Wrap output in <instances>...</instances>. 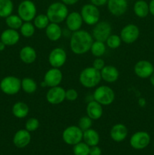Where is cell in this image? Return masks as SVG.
Instances as JSON below:
<instances>
[{
    "instance_id": "6da1fadb",
    "label": "cell",
    "mask_w": 154,
    "mask_h": 155,
    "mask_svg": "<svg viewBox=\"0 0 154 155\" xmlns=\"http://www.w3.org/2000/svg\"><path fill=\"white\" fill-rule=\"evenodd\" d=\"M93 42L94 38L91 34L86 30H79L71 35L69 47L72 53L81 55L90 51Z\"/></svg>"
},
{
    "instance_id": "7a4b0ae2",
    "label": "cell",
    "mask_w": 154,
    "mask_h": 155,
    "mask_svg": "<svg viewBox=\"0 0 154 155\" xmlns=\"http://www.w3.org/2000/svg\"><path fill=\"white\" fill-rule=\"evenodd\" d=\"M101 71L95 69L93 67H88L81 71L79 80L81 85L88 89H92L99 85L101 83Z\"/></svg>"
},
{
    "instance_id": "3957f363",
    "label": "cell",
    "mask_w": 154,
    "mask_h": 155,
    "mask_svg": "<svg viewBox=\"0 0 154 155\" xmlns=\"http://www.w3.org/2000/svg\"><path fill=\"white\" fill-rule=\"evenodd\" d=\"M69 14L67 6L60 2H55L50 5L46 11V15L48 16L51 23L60 24L66 20Z\"/></svg>"
},
{
    "instance_id": "277c9868",
    "label": "cell",
    "mask_w": 154,
    "mask_h": 155,
    "mask_svg": "<svg viewBox=\"0 0 154 155\" xmlns=\"http://www.w3.org/2000/svg\"><path fill=\"white\" fill-rule=\"evenodd\" d=\"M94 100L98 101L102 106L111 104L115 100V92L110 86H100L95 89L93 93Z\"/></svg>"
},
{
    "instance_id": "5b68a950",
    "label": "cell",
    "mask_w": 154,
    "mask_h": 155,
    "mask_svg": "<svg viewBox=\"0 0 154 155\" xmlns=\"http://www.w3.org/2000/svg\"><path fill=\"white\" fill-rule=\"evenodd\" d=\"M0 89L5 95H16L21 89V80L15 76H7L0 82Z\"/></svg>"
},
{
    "instance_id": "8992f818",
    "label": "cell",
    "mask_w": 154,
    "mask_h": 155,
    "mask_svg": "<svg viewBox=\"0 0 154 155\" xmlns=\"http://www.w3.org/2000/svg\"><path fill=\"white\" fill-rule=\"evenodd\" d=\"M80 14L82 18L83 22L85 23L87 25L95 26L100 21L101 12L98 9V7L91 3L84 5L82 7Z\"/></svg>"
},
{
    "instance_id": "52a82bcc",
    "label": "cell",
    "mask_w": 154,
    "mask_h": 155,
    "mask_svg": "<svg viewBox=\"0 0 154 155\" xmlns=\"http://www.w3.org/2000/svg\"><path fill=\"white\" fill-rule=\"evenodd\" d=\"M37 9L35 3L31 0H24L18 8V15L24 22L33 21L36 16Z\"/></svg>"
},
{
    "instance_id": "ba28073f",
    "label": "cell",
    "mask_w": 154,
    "mask_h": 155,
    "mask_svg": "<svg viewBox=\"0 0 154 155\" xmlns=\"http://www.w3.org/2000/svg\"><path fill=\"white\" fill-rule=\"evenodd\" d=\"M83 131L78 126H69L62 133L63 141L68 145H75L82 141Z\"/></svg>"
},
{
    "instance_id": "9c48e42d",
    "label": "cell",
    "mask_w": 154,
    "mask_h": 155,
    "mask_svg": "<svg viewBox=\"0 0 154 155\" xmlns=\"http://www.w3.org/2000/svg\"><path fill=\"white\" fill-rule=\"evenodd\" d=\"M112 34L111 24L105 21L97 23L92 30V36L96 41L106 42L109 36Z\"/></svg>"
},
{
    "instance_id": "30bf717a",
    "label": "cell",
    "mask_w": 154,
    "mask_h": 155,
    "mask_svg": "<svg viewBox=\"0 0 154 155\" xmlns=\"http://www.w3.org/2000/svg\"><path fill=\"white\" fill-rule=\"evenodd\" d=\"M63 80V74L60 68H51L44 75L43 82L42 83V86H48V87H54L60 86Z\"/></svg>"
},
{
    "instance_id": "8fae6325",
    "label": "cell",
    "mask_w": 154,
    "mask_h": 155,
    "mask_svg": "<svg viewBox=\"0 0 154 155\" xmlns=\"http://www.w3.org/2000/svg\"><path fill=\"white\" fill-rule=\"evenodd\" d=\"M140 36V30L135 24H129L122 27L120 31V36L122 42L126 44L134 43Z\"/></svg>"
},
{
    "instance_id": "7c38bea8",
    "label": "cell",
    "mask_w": 154,
    "mask_h": 155,
    "mask_svg": "<svg viewBox=\"0 0 154 155\" xmlns=\"http://www.w3.org/2000/svg\"><path fill=\"white\" fill-rule=\"evenodd\" d=\"M66 52L63 48L57 47L51 51L48 55V62L51 68H60L66 61Z\"/></svg>"
},
{
    "instance_id": "4fadbf2b",
    "label": "cell",
    "mask_w": 154,
    "mask_h": 155,
    "mask_svg": "<svg viewBox=\"0 0 154 155\" xmlns=\"http://www.w3.org/2000/svg\"><path fill=\"white\" fill-rule=\"evenodd\" d=\"M129 142L130 145L134 149L142 150L149 145L150 142V136L146 132H136L131 136Z\"/></svg>"
},
{
    "instance_id": "5bb4252c",
    "label": "cell",
    "mask_w": 154,
    "mask_h": 155,
    "mask_svg": "<svg viewBox=\"0 0 154 155\" xmlns=\"http://www.w3.org/2000/svg\"><path fill=\"white\" fill-rule=\"evenodd\" d=\"M66 99V90L60 86L51 87L46 93V100L49 104L57 105Z\"/></svg>"
},
{
    "instance_id": "9a60e30c",
    "label": "cell",
    "mask_w": 154,
    "mask_h": 155,
    "mask_svg": "<svg viewBox=\"0 0 154 155\" xmlns=\"http://www.w3.org/2000/svg\"><path fill=\"white\" fill-rule=\"evenodd\" d=\"M134 74L141 79H146L154 72V67L152 63L146 60H141L135 64L134 68Z\"/></svg>"
},
{
    "instance_id": "2e32d148",
    "label": "cell",
    "mask_w": 154,
    "mask_h": 155,
    "mask_svg": "<svg viewBox=\"0 0 154 155\" xmlns=\"http://www.w3.org/2000/svg\"><path fill=\"white\" fill-rule=\"evenodd\" d=\"M107 4L110 13L116 17L123 15L128 8L127 0H108Z\"/></svg>"
},
{
    "instance_id": "e0dca14e",
    "label": "cell",
    "mask_w": 154,
    "mask_h": 155,
    "mask_svg": "<svg viewBox=\"0 0 154 155\" xmlns=\"http://www.w3.org/2000/svg\"><path fill=\"white\" fill-rule=\"evenodd\" d=\"M65 21L67 29L72 33L79 30L83 24L81 14L77 12H72L68 14Z\"/></svg>"
},
{
    "instance_id": "ac0fdd59",
    "label": "cell",
    "mask_w": 154,
    "mask_h": 155,
    "mask_svg": "<svg viewBox=\"0 0 154 155\" xmlns=\"http://www.w3.org/2000/svg\"><path fill=\"white\" fill-rule=\"evenodd\" d=\"M31 141V134L26 129L19 130L15 133L13 137V143L17 148H26Z\"/></svg>"
},
{
    "instance_id": "d6986e66",
    "label": "cell",
    "mask_w": 154,
    "mask_h": 155,
    "mask_svg": "<svg viewBox=\"0 0 154 155\" xmlns=\"http://www.w3.org/2000/svg\"><path fill=\"white\" fill-rule=\"evenodd\" d=\"M21 35L19 32L13 29H6L0 35V40L5 44L6 46H12L20 41Z\"/></svg>"
},
{
    "instance_id": "ffe728a7",
    "label": "cell",
    "mask_w": 154,
    "mask_h": 155,
    "mask_svg": "<svg viewBox=\"0 0 154 155\" xmlns=\"http://www.w3.org/2000/svg\"><path fill=\"white\" fill-rule=\"evenodd\" d=\"M128 128L122 124H116L112 127L110 132V138L116 142H121L128 136Z\"/></svg>"
},
{
    "instance_id": "44dd1931",
    "label": "cell",
    "mask_w": 154,
    "mask_h": 155,
    "mask_svg": "<svg viewBox=\"0 0 154 155\" xmlns=\"http://www.w3.org/2000/svg\"><path fill=\"white\" fill-rule=\"evenodd\" d=\"M103 106L95 100L89 101L86 106V114L92 120H98L103 115Z\"/></svg>"
},
{
    "instance_id": "7402d4cb",
    "label": "cell",
    "mask_w": 154,
    "mask_h": 155,
    "mask_svg": "<svg viewBox=\"0 0 154 155\" xmlns=\"http://www.w3.org/2000/svg\"><path fill=\"white\" fill-rule=\"evenodd\" d=\"M101 74L102 80L108 83H115L119 77V71L113 65H105L101 71Z\"/></svg>"
},
{
    "instance_id": "603a6c76",
    "label": "cell",
    "mask_w": 154,
    "mask_h": 155,
    "mask_svg": "<svg viewBox=\"0 0 154 155\" xmlns=\"http://www.w3.org/2000/svg\"><path fill=\"white\" fill-rule=\"evenodd\" d=\"M20 59L21 61L27 64H30L35 62L37 58V53L34 48L30 45H26L23 47L19 53Z\"/></svg>"
},
{
    "instance_id": "cb8c5ba5",
    "label": "cell",
    "mask_w": 154,
    "mask_h": 155,
    "mask_svg": "<svg viewBox=\"0 0 154 155\" xmlns=\"http://www.w3.org/2000/svg\"><path fill=\"white\" fill-rule=\"evenodd\" d=\"M62 29L59 24L56 23H50L48 27L45 28V34L47 38L50 41L57 42L62 36Z\"/></svg>"
},
{
    "instance_id": "d4e9b609",
    "label": "cell",
    "mask_w": 154,
    "mask_h": 155,
    "mask_svg": "<svg viewBox=\"0 0 154 155\" xmlns=\"http://www.w3.org/2000/svg\"><path fill=\"white\" fill-rule=\"evenodd\" d=\"M82 140L90 147L98 145L100 142L99 133L94 129H88L83 132Z\"/></svg>"
},
{
    "instance_id": "484cf974",
    "label": "cell",
    "mask_w": 154,
    "mask_h": 155,
    "mask_svg": "<svg viewBox=\"0 0 154 155\" xmlns=\"http://www.w3.org/2000/svg\"><path fill=\"white\" fill-rule=\"evenodd\" d=\"M12 114L14 116L18 119L25 118L30 112V107L28 104L23 101H18L12 106Z\"/></svg>"
},
{
    "instance_id": "4316f807",
    "label": "cell",
    "mask_w": 154,
    "mask_h": 155,
    "mask_svg": "<svg viewBox=\"0 0 154 155\" xmlns=\"http://www.w3.org/2000/svg\"><path fill=\"white\" fill-rule=\"evenodd\" d=\"M134 12L140 18H146L149 13V5L144 0H138L134 5Z\"/></svg>"
},
{
    "instance_id": "83f0119b",
    "label": "cell",
    "mask_w": 154,
    "mask_h": 155,
    "mask_svg": "<svg viewBox=\"0 0 154 155\" xmlns=\"http://www.w3.org/2000/svg\"><path fill=\"white\" fill-rule=\"evenodd\" d=\"M21 89L27 94H33L37 89V83L30 77H24L21 80Z\"/></svg>"
},
{
    "instance_id": "f1b7e54d",
    "label": "cell",
    "mask_w": 154,
    "mask_h": 155,
    "mask_svg": "<svg viewBox=\"0 0 154 155\" xmlns=\"http://www.w3.org/2000/svg\"><path fill=\"white\" fill-rule=\"evenodd\" d=\"M14 3L12 0H0V18H6L12 15Z\"/></svg>"
},
{
    "instance_id": "f546056e",
    "label": "cell",
    "mask_w": 154,
    "mask_h": 155,
    "mask_svg": "<svg viewBox=\"0 0 154 155\" xmlns=\"http://www.w3.org/2000/svg\"><path fill=\"white\" fill-rule=\"evenodd\" d=\"M106 45L105 42H101V41H94L91 46V52L92 55L96 58H101L104 55L106 52Z\"/></svg>"
},
{
    "instance_id": "4dcf8cb0",
    "label": "cell",
    "mask_w": 154,
    "mask_h": 155,
    "mask_svg": "<svg viewBox=\"0 0 154 155\" xmlns=\"http://www.w3.org/2000/svg\"><path fill=\"white\" fill-rule=\"evenodd\" d=\"M6 25L13 30H20L24 21L18 15H11L5 18Z\"/></svg>"
},
{
    "instance_id": "1f68e13d",
    "label": "cell",
    "mask_w": 154,
    "mask_h": 155,
    "mask_svg": "<svg viewBox=\"0 0 154 155\" xmlns=\"http://www.w3.org/2000/svg\"><path fill=\"white\" fill-rule=\"evenodd\" d=\"M35 32H36V27L33 23H31V21L24 22L20 28V33L25 38L32 37L34 35Z\"/></svg>"
},
{
    "instance_id": "d6a6232c",
    "label": "cell",
    "mask_w": 154,
    "mask_h": 155,
    "mask_svg": "<svg viewBox=\"0 0 154 155\" xmlns=\"http://www.w3.org/2000/svg\"><path fill=\"white\" fill-rule=\"evenodd\" d=\"M50 23L51 22H50L48 16L45 14H40V15H36L33 19V24H34L35 27L39 30L45 29Z\"/></svg>"
},
{
    "instance_id": "836d02e7",
    "label": "cell",
    "mask_w": 154,
    "mask_h": 155,
    "mask_svg": "<svg viewBox=\"0 0 154 155\" xmlns=\"http://www.w3.org/2000/svg\"><path fill=\"white\" fill-rule=\"evenodd\" d=\"M89 151H90V146H88L82 141L73 145L72 148L74 155H89Z\"/></svg>"
},
{
    "instance_id": "e575fe53",
    "label": "cell",
    "mask_w": 154,
    "mask_h": 155,
    "mask_svg": "<svg viewBox=\"0 0 154 155\" xmlns=\"http://www.w3.org/2000/svg\"><path fill=\"white\" fill-rule=\"evenodd\" d=\"M106 43L108 48L111 49H116L119 48L122 43V39L120 36L117 34H111L106 41Z\"/></svg>"
},
{
    "instance_id": "d590c367",
    "label": "cell",
    "mask_w": 154,
    "mask_h": 155,
    "mask_svg": "<svg viewBox=\"0 0 154 155\" xmlns=\"http://www.w3.org/2000/svg\"><path fill=\"white\" fill-rule=\"evenodd\" d=\"M39 125H40V123L37 118L30 117L26 122L25 129L30 133H32V132H35L36 130H37L39 129Z\"/></svg>"
},
{
    "instance_id": "8d00e7d4",
    "label": "cell",
    "mask_w": 154,
    "mask_h": 155,
    "mask_svg": "<svg viewBox=\"0 0 154 155\" xmlns=\"http://www.w3.org/2000/svg\"><path fill=\"white\" fill-rule=\"evenodd\" d=\"M78 127H79L83 132L85 131V130L91 128L92 120L88 116L82 117L79 119V120Z\"/></svg>"
},
{
    "instance_id": "74e56055",
    "label": "cell",
    "mask_w": 154,
    "mask_h": 155,
    "mask_svg": "<svg viewBox=\"0 0 154 155\" xmlns=\"http://www.w3.org/2000/svg\"><path fill=\"white\" fill-rule=\"evenodd\" d=\"M78 92L74 89H69L66 90V99L69 101H74L78 98Z\"/></svg>"
},
{
    "instance_id": "f35d334b",
    "label": "cell",
    "mask_w": 154,
    "mask_h": 155,
    "mask_svg": "<svg viewBox=\"0 0 154 155\" xmlns=\"http://www.w3.org/2000/svg\"><path fill=\"white\" fill-rule=\"evenodd\" d=\"M104 66H105V62L101 58H95L94 60L93 63H92V67L100 71L104 68Z\"/></svg>"
},
{
    "instance_id": "ab89813d",
    "label": "cell",
    "mask_w": 154,
    "mask_h": 155,
    "mask_svg": "<svg viewBox=\"0 0 154 155\" xmlns=\"http://www.w3.org/2000/svg\"><path fill=\"white\" fill-rule=\"evenodd\" d=\"M101 154H102V151L98 145L90 147L89 155H101Z\"/></svg>"
},
{
    "instance_id": "60d3db41",
    "label": "cell",
    "mask_w": 154,
    "mask_h": 155,
    "mask_svg": "<svg viewBox=\"0 0 154 155\" xmlns=\"http://www.w3.org/2000/svg\"><path fill=\"white\" fill-rule=\"evenodd\" d=\"M90 1L91 4L95 5L97 7H101V6L105 5L108 0H90Z\"/></svg>"
},
{
    "instance_id": "b9f144b4",
    "label": "cell",
    "mask_w": 154,
    "mask_h": 155,
    "mask_svg": "<svg viewBox=\"0 0 154 155\" xmlns=\"http://www.w3.org/2000/svg\"><path fill=\"white\" fill-rule=\"evenodd\" d=\"M61 2L66 5H73L78 2L79 0H61Z\"/></svg>"
},
{
    "instance_id": "7bdbcfd3",
    "label": "cell",
    "mask_w": 154,
    "mask_h": 155,
    "mask_svg": "<svg viewBox=\"0 0 154 155\" xmlns=\"http://www.w3.org/2000/svg\"><path fill=\"white\" fill-rule=\"evenodd\" d=\"M149 13L154 16V0H151L149 4Z\"/></svg>"
},
{
    "instance_id": "ee69618b",
    "label": "cell",
    "mask_w": 154,
    "mask_h": 155,
    "mask_svg": "<svg viewBox=\"0 0 154 155\" xmlns=\"http://www.w3.org/2000/svg\"><path fill=\"white\" fill-rule=\"evenodd\" d=\"M138 104L140 107H144L145 104H146V100L144 98H141L138 100Z\"/></svg>"
},
{
    "instance_id": "f6af8a7d",
    "label": "cell",
    "mask_w": 154,
    "mask_h": 155,
    "mask_svg": "<svg viewBox=\"0 0 154 155\" xmlns=\"http://www.w3.org/2000/svg\"><path fill=\"white\" fill-rule=\"evenodd\" d=\"M5 47H6L5 44L4 42H2L1 40H0V51H4L5 48Z\"/></svg>"
},
{
    "instance_id": "bcb514c9",
    "label": "cell",
    "mask_w": 154,
    "mask_h": 155,
    "mask_svg": "<svg viewBox=\"0 0 154 155\" xmlns=\"http://www.w3.org/2000/svg\"><path fill=\"white\" fill-rule=\"evenodd\" d=\"M149 80H150V83L152 86H154V72L151 74V76L149 77Z\"/></svg>"
}]
</instances>
